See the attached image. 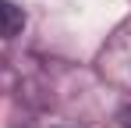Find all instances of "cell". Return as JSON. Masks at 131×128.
I'll return each mask as SVG.
<instances>
[{"label":"cell","instance_id":"6da1fadb","mask_svg":"<svg viewBox=\"0 0 131 128\" xmlns=\"http://www.w3.org/2000/svg\"><path fill=\"white\" fill-rule=\"evenodd\" d=\"M25 29V11L11 0H0V39H14Z\"/></svg>","mask_w":131,"mask_h":128}]
</instances>
